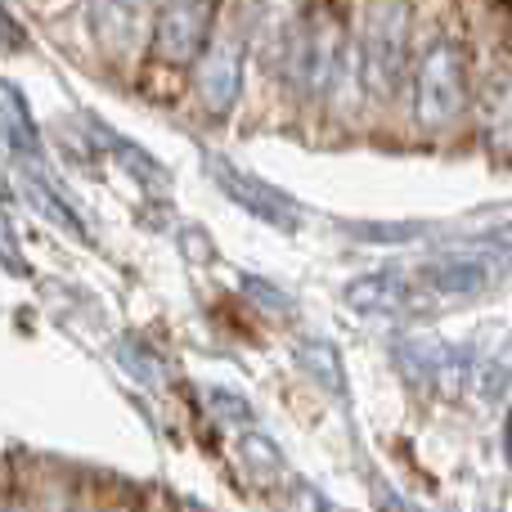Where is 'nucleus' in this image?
<instances>
[{
	"label": "nucleus",
	"mask_w": 512,
	"mask_h": 512,
	"mask_svg": "<svg viewBox=\"0 0 512 512\" xmlns=\"http://www.w3.org/2000/svg\"><path fill=\"white\" fill-rule=\"evenodd\" d=\"M468 104V63L454 36H432L418 54L414 72V122L427 131H441Z\"/></svg>",
	"instance_id": "nucleus-1"
},
{
	"label": "nucleus",
	"mask_w": 512,
	"mask_h": 512,
	"mask_svg": "<svg viewBox=\"0 0 512 512\" xmlns=\"http://www.w3.org/2000/svg\"><path fill=\"white\" fill-rule=\"evenodd\" d=\"M409 9L405 5H373L360 41V81L373 99H391L405 77L409 54Z\"/></svg>",
	"instance_id": "nucleus-2"
},
{
	"label": "nucleus",
	"mask_w": 512,
	"mask_h": 512,
	"mask_svg": "<svg viewBox=\"0 0 512 512\" xmlns=\"http://www.w3.org/2000/svg\"><path fill=\"white\" fill-rule=\"evenodd\" d=\"M342 23H337L328 9L306 18L297 36H292V54H288V72L297 81L301 95H324L337 77V63H342Z\"/></svg>",
	"instance_id": "nucleus-3"
},
{
	"label": "nucleus",
	"mask_w": 512,
	"mask_h": 512,
	"mask_svg": "<svg viewBox=\"0 0 512 512\" xmlns=\"http://www.w3.org/2000/svg\"><path fill=\"white\" fill-rule=\"evenodd\" d=\"M243 32L234 23L216 27L212 41H207L203 59L194 68V86H198V99L207 104V113L225 117L234 104H239V90H243Z\"/></svg>",
	"instance_id": "nucleus-4"
},
{
	"label": "nucleus",
	"mask_w": 512,
	"mask_h": 512,
	"mask_svg": "<svg viewBox=\"0 0 512 512\" xmlns=\"http://www.w3.org/2000/svg\"><path fill=\"white\" fill-rule=\"evenodd\" d=\"M207 171L216 176L221 194L234 198L248 216H256V221H265V225H279V230H297L301 207L292 203L283 189H274L270 180H256L252 171H239L234 162H225V158H207Z\"/></svg>",
	"instance_id": "nucleus-5"
},
{
	"label": "nucleus",
	"mask_w": 512,
	"mask_h": 512,
	"mask_svg": "<svg viewBox=\"0 0 512 512\" xmlns=\"http://www.w3.org/2000/svg\"><path fill=\"white\" fill-rule=\"evenodd\" d=\"M207 32H212L207 5H167L153 14V50L167 63H189Z\"/></svg>",
	"instance_id": "nucleus-6"
},
{
	"label": "nucleus",
	"mask_w": 512,
	"mask_h": 512,
	"mask_svg": "<svg viewBox=\"0 0 512 512\" xmlns=\"http://www.w3.org/2000/svg\"><path fill=\"white\" fill-rule=\"evenodd\" d=\"M346 301L364 315H409L423 301V288L405 283L400 274H364V279L346 283Z\"/></svg>",
	"instance_id": "nucleus-7"
},
{
	"label": "nucleus",
	"mask_w": 512,
	"mask_h": 512,
	"mask_svg": "<svg viewBox=\"0 0 512 512\" xmlns=\"http://www.w3.org/2000/svg\"><path fill=\"white\" fill-rule=\"evenodd\" d=\"M0 140L14 153H23V158H36V149H41L32 108H27L23 90L9 86V81H0Z\"/></svg>",
	"instance_id": "nucleus-8"
},
{
	"label": "nucleus",
	"mask_w": 512,
	"mask_h": 512,
	"mask_svg": "<svg viewBox=\"0 0 512 512\" xmlns=\"http://www.w3.org/2000/svg\"><path fill=\"white\" fill-rule=\"evenodd\" d=\"M486 140L499 153L512 149V77H495L486 86Z\"/></svg>",
	"instance_id": "nucleus-9"
},
{
	"label": "nucleus",
	"mask_w": 512,
	"mask_h": 512,
	"mask_svg": "<svg viewBox=\"0 0 512 512\" xmlns=\"http://www.w3.org/2000/svg\"><path fill=\"white\" fill-rule=\"evenodd\" d=\"M423 292H477L486 283V265L481 261H441L423 274Z\"/></svg>",
	"instance_id": "nucleus-10"
},
{
	"label": "nucleus",
	"mask_w": 512,
	"mask_h": 512,
	"mask_svg": "<svg viewBox=\"0 0 512 512\" xmlns=\"http://www.w3.org/2000/svg\"><path fill=\"white\" fill-rule=\"evenodd\" d=\"M297 512H324V499L310 486H297Z\"/></svg>",
	"instance_id": "nucleus-11"
},
{
	"label": "nucleus",
	"mask_w": 512,
	"mask_h": 512,
	"mask_svg": "<svg viewBox=\"0 0 512 512\" xmlns=\"http://www.w3.org/2000/svg\"><path fill=\"white\" fill-rule=\"evenodd\" d=\"M0 512H23V504H14V499H0Z\"/></svg>",
	"instance_id": "nucleus-12"
},
{
	"label": "nucleus",
	"mask_w": 512,
	"mask_h": 512,
	"mask_svg": "<svg viewBox=\"0 0 512 512\" xmlns=\"http://www.w3.org/2000/svg\"><path fill=\"white\" fill-rule=\"evenodd\" d=\"M113 512H131V508H126V504H122V508H113Z\"/></svg>",
	"instance_id": "nucleus-13"
}]
</instances>
